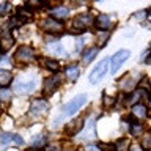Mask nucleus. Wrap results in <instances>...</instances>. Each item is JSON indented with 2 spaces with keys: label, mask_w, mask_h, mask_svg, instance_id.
<instances>
[{
  "label": "nucleus",
  "mask_w": 151,
  "mask_h": 151,
  "mask_svg": "<svg viewBox=\"0 0 151 151\" xmlns=\"http://www.w3.org/2000/svg\"><path fill=\"white\" fill-rule=\"evenodd\" d=\"M9 96H11V90H6V88L0 90V101H8Z\"/></svg>",
  "instance_id": "25"
},
{
  "label": "nucleus",
  "mask_w": 151,
  "mask_h": 151,
  "mask_svg": "<svg viewBox=\"0 0 151 151\" xmlns=\"http://www.w3.org/2000/svg\"><path fill=\"white\" fill-rule=\"evenodd\" d=\"M13 80V76L9 71H5V69H0V87H8Z\"/></svg>",
  "instance_id": "17"
},
{
  "label": "nucleus",
  "mask_w": 151,
  "mask_h": 151,
  "mask_svg": "<svg viewBox=\"0 0 151 151\" xmlns=\"http://www.w3.org/2000/svg\"><path fill=\"white\" fill-rule=\"evenodd\" d=\"M11 143H16V145H24V140H22V137L21 135H17V134H9V132H2L0 134V150H3V148H6L8 145H11Z\"/></svg>",
  "instance_id": "6"
},
{
  "label": "nucleus",
  "mask_w": 151,
  "mask_h": 151,
  "mask_svg": "<svg viewBox=\"0 0 151 151\" xmlns=\"http://www.w3.org/2000/svg\"><path fill=\"white\" fill-rule=\"evenodd\" d=\"M148 11H150V14H151V8H150V9H148Z\"/></svg>",
  "instance_id": "34"
},
{
  "label": "nucleus",
  "mask_w": 151,
  "mask_h": 151,
  "mask_svg": "<svg viewBox=\"0 0 151 151\" xmlns=\"http://www.w3.org/2000/svg\"><path fill=\"white\" fill-rule=\"evenodd\" d=\"M109 68H110V58H104L101 63H98L96 68H94L91 73H90V76H88V82L93 83V85H96L98 82H101L102 77L107 74Z\"/></svg>",
  "instance_id": "2"
},
{
  "label": "nucleus",
  "mask_w": 151,
  "mask_h": 151,
  "mask_svg": "<svg viewBox=\"0 0 151 151\" xmlns=\"http://www.w3.org/2000/svg\"><path fill=\"white\" fill-rule=\"evenodd\" d=\"M32 11L28 9L27 6L24 8V6H21V8H17V19H19V22H28L32 19Z\"/></svg>",
  "instance_id": "15"
},
{
  "label": "nucleus",
  "mask_w": 151,
  "mask_h": 151,
  "mask_svg": "<svg viewBox=\"0 0 151 151\" xmlns=\"http://www.w3.org/2000/svg\"><path fill=\"white\" fill-rule=\"evenodd\" d=\"M0 60H2V55H0Z\"/></svg>",
  "instance_id": "35"
},
{
  "label": "nucleus",
  "mask_w": 151,
  "mask_h": 151,
  "mask_svg": "<svg viewBox=\"0 0 151 151\" xmlns=\"http://www.w3.org/2000/svg\"><path fill=\"white\" fill-rule=\"evenodd\" d=\"M33 60H35V50L28 46H21L14 54V61H17V63L27 65Z\"/></svg>",
  "instance_id": "3"
},
{
  "label": "nucleus",
  "mask_w": 151,
  "mask_h": 151,
  "mask_svg": "<svg viewBox=\"0 0 151 151\" xmlns=\"http://www.w3.org/2000/svg\"><path fill=\"white\" fill-rule=\"evenodd\" d=\"M87 151H99V146L90 145V146H87Z\"/></svg>",
  "instance_id": "31"
},
{
  "label": "nucleus",
  "mask_w": 151,
  "mask_h": 151,
  "mask_svg": "<svg viewBox=\"0 0 151 151\" xmlns=\"http://www.w3.org/2000/svg\"><path fill=\"white\" fill-rule=\"evenodd\" d=\"M132 116L137 118V120H143L146 116V107L143 104H135V106L132 107Z\"/></svg>",
  "instance_id": "14"
},
{
  "label": "nucleus",
  "mask_w": 151,
  "mask_h": 151,
  "mask_svg": "<svg viewBox=\"0 0 151 151\" xmlns=\"http://www.w3.org/2000/svg\"><path fill=\"white\" fill-rule=\"evenodd\" d=\"M65 74H66V77H68L71 82H76L77 80V77H79V68L77 66H68V68L65 69Z\"/></svg>",
  "instance_id": "18"
},
{
  "label": "nucleus",
  "mask_w": 151,
  "mask_h": 151,
  "mask_svg": "<svg viewBox=\"0 0 151 151\" xmlns=\"http://www.w3.org/2000/svg\"><path fill=\"white\" fill-rule=\"evenodd\" d=\"M47 110H49V102L46 99H33L30 106V113L33 116H42Z\"/></svg>",
  "instance_id": "7"
},
{
  "label": "nucleus",
  "mask_w": 151,
  "mask_h": 151,
  "mask_svg": "<svg viewBox=\"0 0 151 151\" xmlns=\"http://www.w3.org/2000/svg\"><path fill=\"white\" fill-rule=\"evenodd\" d=\"M98 36H99V44H101V46H104V44L107 42V36H109V35H107V33H102V32H101Z\"/></svg>",
  "instance_id": "28"
},
{
  "label": "nucleus",
  "mask_w": 151,
  "mask_h": 151,
  "mask_svg": "<svg viewBox=\"0 0 151 151\" xmlns=\"http://www.w3.org/2000/svg\"><path fill=\"white\" fill-rule=\"evenodd\" d=\"M83 123H85L83 116H79V118H76V120H73L68 126H66V134H68V135L79 134V132L82 131V127H83Z\"/></svg>",
  "instance_id": "11"
},
{
  "label": "nucleus",
  "mask_w": 151,
  "mask_h": 151,
  "mask_svg": "<svg viewBox=\"0 0 151 151\" xmlns=\"http://www.w3.org/2000/svg\"><path fill=\"white\" fill-rule=\"evenodd\" d=\"M41 28L49 33H60L61 30H63V25H61L60 21H55V19L52 17H47L44 19V21L41 22Z\"/></svg>",
  "instance_id": "9"
},
{
  "label": "nucleus",
  "mask_w": 151,
  "mask_h": 151,
  "mask_svg": "<svg viewBox=\"0 0 151 151\" xmlns=\"http://www.w3.org/2000/svg\"><path fill=\"white\" fill-rule=\"evenodd\" d=\"M94 25H96L101 32H107V30H110V27H112V19L109 14H99L96 17V21H94Z\"/></svg>",
  "instance_id": "12"
},
{
  "label": "nucleus",
  "mask_w": 151,
  "mask_h": 151,
  "mask_svg": "<svg viewBox=\"0 0 151 151\" xmlns=\"http://www.w3.org/2000/svg\"><path fill=\"white\" fill-rule=\"evenodd\" d=\"M69 16V9L66 6H57V8H52L50 9V17L58 21V19H66Z\"/></svg>",
  "instance_id": "13"
},
{
  "label": "nucleus",
  "mask_w": 151,
  "mask_h": 151,
  "mask_svg": "<svg viewBox=\"0 0 151 151\" xmlns=\"http://www.w3.org/2000/svg\"><path fill=\"white\" fill-rule=\"evenodd\" d=\"M129 57H131V50H127V49H121V50L115 52L113 57L110 58V71H112V74L116 73V71L120 69V66L124 63Z\"/></svg>",
  "instance_id": "4"
},
{
  "label": "nucleus",
  "mask_w": 151,
  "mask_h": 151,
  "mask_svg": "<svg viewBox=\"0 0 151 151\" xmlns=\"http://www.w3.org/2000/svg\"><path fill=\"white\" fill-rule=\"evenodd\" d=\"M145 16H146V11H143V9H142V11H137V13L134 14L135 19H143Z\"/></svg>",
  "instance_id": "29"
},
{
  "label": "nucleus",
  "mask_w": 151,
  "mask_h": 151,
  "mask_svg": "<svg viewBox=\"0 0 151 151\" xmlns=\"http://www.w3.org/2000/svg\"><path fill=\"white\" fill-rule=\"evenodd\" d=\"M142 150L151 151V135H146L143 139V142H142Z\"/></svg>",
  "instance_id": "24"
},
{
  "label": "nucleus",
  "mask_w": 151,
  "mask_h": 151,
  "mask_svg": "<svg viewBox=\"0 0 151 151\" xmlns=\"http://www.w3.org/2000/svg\"><path fill=\"white\" fill-rule=\"evenodd\" d=\"M46 151H60V148L57 145H50V146H47Z\"/></svg>",
  "instance_id": "30"
},
{
  "label": "nucleus",
  "mask_w": 151,
  "mask_h": 151,
  "mask_svg": "<svg viewBox=\"0 0 151 151\" xmlns=\"http://www.w3.org/2000/svg\"><path fill=\"white\" fill-rule=\"evenodd\" d=\"M146 63H150V65H151V55L148 57V58H146Z\"/></svg>",
  "instance_id": "33"
},
{
  "label": "nucleus",
  "mask_w": 151,
  "mask_h": 151,
  "mask_svg": "<svg viewBox=\"0 0 151 151\" xmlns=\"http://www.w3.org/2000/svg\"><path fill=\"white\" fill-rule=\"evenodd\" d=\"M36 87V80L35 79H30V80H17L16 83H14V93L17 94H28L32 93L33 90Z\"/></svg>",
  "instance_id": "5"
},
{
  "label": "nucleus",
  "mask_w": 151,
  "mask_h": 151,
  "mask_svg": "<svg viewBox=\"0 0 151 151\" xmlns=\"http://www.w3.org/2000/svg\"><path fill=\"white\" fill-rule=\"evenodd\" d=\"M14 44V38L9 32V27H3V30L0 32V49L3 52L9 50Z\"/></svg>",
  "instance_id": "8"
},
{
  "label": "nucleus",
  "mask_w": 151,
  "mask_h": 151,
  "mask_svg": "<svg viewBox=\"0 0 151 151\" xmlns=\"http://www.w3.org/2000/svg\"><path fill=\"white\" fill-rule=\"evenodd\" d=\"M131 151H143V150H142V146L135 145V146H132V148H131Z\"/></svg>",
  "instance_id": "32"
},
{
  "label": "nucleus",
  "mask_w": 151,
  "mask_h": 151,
  "mask_svg": "<svg viewBox=\"0 0 151 151\" xmlns=\"http://www.w3.org/2000/svg\"><path fill=\"white\" fill-rule=\"evenodd\" d=\"M60 76H50V77H47L44 80V94L46 96H50V94H54L55 93V90L57 87H58V83H60Z\"/></svg>",
  "instance_id": "10"
},
{
  "label": "nucleus",
  "mask_w": 151,
  "mask_h": 151,
  "mask_svg": "<svg viewBox=\"0 0 151 151\" xmlns=\"http://www.w3.org/2000/svg\"><path fill=\"white\" fill-rule=\"evenodd\" d=\"M85 102H87V94H77L74 99H71L69 102H66L65 106L61 107V113L55 120V124H58L60 121H63V118L71 116V115H74L76 112H79L80 107L85 106Z\"/></svg>",
  "instance_id": "1"
},
{
  "label": "nucleus",
  "mask_w": 151,
  "mask_h": 151,
  "mask_svg": "<svg viewBox=\"0 0 151 151\" xmlns=\"http://www.w3.org/2000/svg\"><path fill=\"white\" fill-rule=\"evenodd\" d=\"M127 145H129V140L127 139H121L115 143V151H126L127 150Z\"/></svg>",
  "instance_id": "22"
},
{
  "label": "nucleus",
  "mask_w": 151,
  "mask_h": 151,
  "mask_svg": "<svg viewBox=\"0 0 151 151\" xmlns=\"http://www.w3.org/2000/svg\"><path fill=\"white\" fill-rule=\"evenodd\" d=\"M131 132H132V135H134V137L140 135L142 132H143V126H142L140 123H134V124L131 126Z\"/></svg>",
  "instance_id": "23"
},
{
  "label": "nucleus",
  "mask_w": 151,
  "mask_h": 151,
  "mask_svg": "<svg viewBox=\"0 0 151 151\" xmlns=\"http://www.w3.org/2000/svg\"><path fill=\"white\" fill-rule=\"evenodd\" d=\"M98 55V47H93V49H90V50H87L83 54V58H82V61L85 65H88V63H91L93 61V58Z\"/></svg>",
  "instance_id": "19"
},
{
  "label": "nucleus",
  "mask_w": 151,
  "mask_h": 151,
  "mask_svg": "<svg viewBox=\"0 0 151 151\" xmlns=\"http://www.w3.org/2000/svg\"><path fill=\"white\" fill-rule=\"evenodd\" d=\"M46 142H47V135L41 134V135H35V137H33L32 145H33V148H41L42 145H46Z\"/></svg>",
  "instance_id": "20"
},
{
  "label": "nucleus",
  "mask_w": 151,
  "mask_h": 151,
  "mask_svg": "<svg viewBox=\"0 0 151 151\" xmlns=\"http://www.w3.org/2000/svg\"><path fill=\"white\" fill-rule=\"evenodd\" d=\"M11 3H8V2H5L0 5V14H8V11H11Z\"/></svg>",
  "instance_id": "26"
},
{
  "label": "nucleus",
  "mask_w": 151,
  "mask_h": 151,
  "mask_svg": "<svg viewBox=\"0 0 151 151\" xmlns=\"http://www.w3.org/2000/svg\"><path fill=\"white\" fill-rule=\"evenodd\" d=\"M40 60H41V63H42L44 68L54 71V73H57V71L60 69V63L57 60H50V58H40Z\"/></svg>",
  "instance_id": "16"
},
{
  "label": "nucleus",
  "mask_w": 151,
  "mask_h": 151,
  "mask_svg": "<svg viewBox=\"0 0 151 151\" xmlns=\"http://www.w3.org/2000/svg\"><path fill=\"white\" fill-rule=\"evenodd\" d=\"M50 50H52V54H55V55H60V57H65L66 55V52H65V47L58 44V42H54V44H50Z\"/></svg>",
  "instance_id": "21"
},
{
  "label": "nucleus",
  "mask_w": 151,
  "mask_h": 151,
  "mask_svg": "<svg viewBox=\"0 0 151 151\" xmlns=\"http://www.w3.org/2000/svg\"><path fill=\"white\" fill-rule=\"evenodd\" d=\"M102 98H104V107H106V109H109V107H112L113 104H115V99H113V98H109L107 94H104Z\"/></svg>",
  "instance_id": "27"
}]
</instances>
